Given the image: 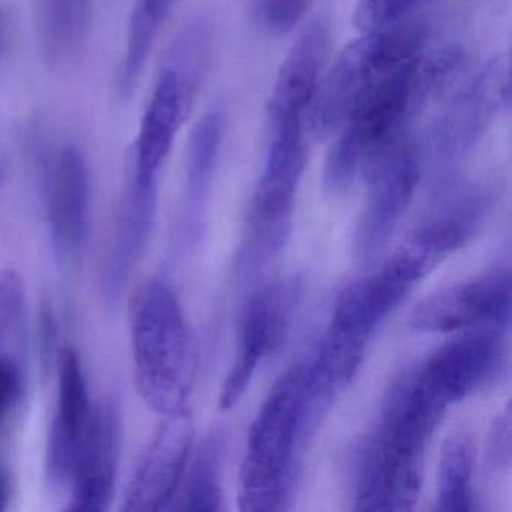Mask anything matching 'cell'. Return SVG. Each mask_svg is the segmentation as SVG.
Instances as JSON below:
<instances>
[{"label":"cell","instance_id":"6da1fadb","mask_svg":"<svg viewBox=\"0 0 512 512\" xmlns=\"http://www.w3.org/2000/svg\"><path fill=\"white\" fill-rule=\"evenodd\" d=\"M464 62L457 46L424 52L368 95L335 133L323 166L326 193H346L367 164L403 142L431 100L457 80Z\"/></svg>","mask_w":512,"mask_h":512},{"label":"cell","instance_id":"7a4b0ae2","mask_svg":"<svg viewBox=\"0 0 512 512\" xmlns=\"http://www.w3.org/2000/svg\"><path fill=\"white\" fill-rule=\"evenodd\" d=\"M446 407L418 370L394 383L379 427L359 451L356 511L413 509L424 479L425 451Z\"/></svg>","mask_w":512,"mask_h":512},{"label":"cell","instance_id":"3957f363","mask_svg":"<svg viewBox=\"0 0 512 512\" xmlns=\"http://www.w3.org/2000/svg\"><path fill=\"white\" fill-rule=\"evenodd\" d=\"M134 382L149 409L161 416L188 412L196 352L184 311L164 281L146 283L130 308Z\"/></svg>","mask_w":512,"mask_h":512},{"label":"cell","instance_id":"277c9868","mask_svg":"<svg viewBox=\"0 0 512 512\" xmlns=\"http://www.w3.org/2000/svg\"><path fill=\"white\" fill-rule=\"evenodd\" d=\"M428 35L427 23L415 19L364 32L323 73L305 127L317 139L335 136L368 95L425 52Z\"/></svg>","mask_w":512,"mask_h":512},{"label":"cell","instance_id":"5b68a950","mask_svg":"<svg viewBox=\"0 0 512 512\" xmlns=\"http://www.w3.org/2000/svg\"><path fill=\"white\" fill-rule=\"evenodd\" d=\"M307 379V367L287 371L251 424L239 479L242 511H278L292 493Z\"/></svg>","mask_w":512,"mask_h":512},{"label":"cell","instance_id":"8992f818","mask_svg":"<svg viewBox=\"0 0 512 512\" xmlns=\"http://www.w3.org/2000/svg\"><path fill=\"white\" fill-rule=\"evenodd\" d=\"M388 316V305L373 277L362 278L341 290L319 358L308 368L301 419L304 436L316 428L335 395L352 382L371 334Z\"/></svg>","mask_w":512,"mask_h":512},{"label":"cell","instance_id":"52a82bcc","mask_svg":"<svg viewBox=\"0 0 512 512\" xmlns=\"http://www.w3.org/2000/svg\"><path fill=\"white\" fill-rule=\"evenodd\" d=\"M368 193L353 236L358 262L370 263L385 250L406 215L419 181L415 148L404 139L362 170Z\"/></svg>","mask_w":512,"mask_h":512},{"label":"cell","instance_id":"ba28073f","mask_svg":"<svg viewBox=\"0 0 512 512\" xmlns=\"http://www.w3.org/2000/svg\"><path fill=\"white\" fill-rule=\"evenodd\" d=\"M305 130L271 137L262 178L251 200V236L263 250H280L289 235L296 193L307 166Z\"/></svg>","mask_w":512,"mask_h":512},{"label":"cell","instance_id":"9c48e42d","mask_svg":"<svg viewBox=\"0 0 512 512\" xmlns=\"http://www.w3.org/2000/svg\"><path fill=\"white\" fill-rule=\"evenodd\" d=\"M509 101V64L503 56H497L485 62L440 113L431 137L434 148L446 158L472 151L497 113L508 109Z\"/></svg>","mask_w":512,"mask_h":512},{"label":"cell","instance_id":"30bf717a","mask_svg":"<svg viewBox=\"0 0 512 512\" xmlns=\"http://www.w3.org/2000/svg\"><path fill=\"white\" fill-rule=\"evenodd\" d=\"M293 298L284 283L269 284L251 296L242 319L238 355L221 389V410L239 403L263 359L280 352L286 343Z\"/></svg>","mask_w":512,"mask_h":512},{"label":"cell","instance_id":"8fae6325","mask_svg":"<svg viewBox=\"0 0 512 512\" xmlns=\"http://www.w3.org/2000/svg\"><path fill=\"white\" fill-rule=\"evenodd\" d=\"M194 88L173 65L161 71L131 148L127 182L158 187L161 169L190 109Z\"/></svg>","mask_w":512,"mask_h":512},{"label":"cell","instance_id":"7c38bea8","mask_svg":"<svg viewBox=\"0 0 512 512\" xmlns=\"http://www.w3.org/2000/svg\"><path fill=\"white\" fill-rule=\"evenodd\" d=\"M331 31L323 20L311 23L287 53L266 107L269 137L305 130L308 110L325 73Z\"/></svg>","mask_w":512,"mask_h":512},{"label":"cell","instance_id":"4fadbf2b","mask_svg":"<svg viewBox=\"0 0 512 512\" xmlns=\"http://www.w3.org/2000/svg\"><path fill=\"white\" fill-rule=\"evenodd\" d=\"M511 316V275L497 271L454 284L425 298L410 317L416 331L454 332L503 325Z\"/></svg>","mask_w":512,"mask_h":512},{"label":"cell","instance_id":"5bb4252c","mask_svg":"<svg viewBox=\"0 0 512 512\" xmlns=\"http://www.w3.org/2000/svg\"><path fill=\"white\" fill-rule=\"evenodd\" d=\"M193 440L190 412L166 416L128 482L122 505L125 512H158L169 508L181 487Z\"/></svg>","mask_w":512,"mask_h":512},{"label":"cell","instance_id":"9a60e30c","mask_svg":"<svg viewBox=\"0 0 512 512\" xmlns=\"http://www.w3.org/2000/svg\"><path fill=\"white\" fill-rule=\"evenodd\" d=\"M506 364L499 332H467L437 349L419 368L422 380L445 401L458 403L496 380Z\"/></svg>","mask_w":512,"mask_h":512},{"label":"cell","instance_id":"2e32d148","mask_svg":"<svg viewBox=\"0 0 512 512\" xmlns=\"http://www.w3.org/2000/svg\"><path fill=\"white\" fill-rule=\"evenodd\" d=\"M121 430V415L115 403L107 401L92 410L71 476L70 511L104 512L109 509L118 478Z\"/></svg>","mask_w":512,"mask_h":512},{"label":"cell","instance_id":"e0dca14e","mask_svg":"<svg viewBox=\"0 0 512 512\" xmlns=\"http://www.w3.org/2000/svg\"><path fill=\"white\" fill-rule=\"evenodd\" d=\"M82 359L74 347L58 355V404L47 440V476L53 485L71 481L91 421Z\"/></svg>","mask_w":512,"mask_h":512},{"label":"cell","instance_id":"ac0fdd59","mask_svg":"<svg viewBox=\"0 0 512 512\" xmlns=\"http://www.w3.org/2000/svg\"><path fill=\"white\" fill-rule=\"evenodd\" d=\"M46 206L58 250H80L88 235L91 178L85 157L74 146L59 149L47 166Z\"/></svg>","mask_w":512,"mask_h":512},{"label":"cell","instance_id":"d6986e66","mask_svg":"<svg viewBox=\"0 0 512 512\" xmlns=\"http://www.w3.org/2000/svg\"><path fill=\"white\" fill-rule=\"evenodd\" d=\"M157 205L158 187H137L127 182L103 272V289L110 302L118 301L148 247Z\"/></svg>","mask_w":512,"mask_h":512},{"label":"cell","instance_id":"ffe728a7","mask_svg":"<svg viewBox=\"0 0 512 512\" xmlns=\"http://www.w3.org/2000/svg\"><path fill=\"white\" fill-rule=\"evenodd\" d=\"M467 226L443 220L419 227L392 254L383 272L406 289L427 277L443 260L466 244Z\"/></svg>","mask_w":512,"mask_h":512},{"label":"cell","instance_id":"44dd1931","mask_svg":"<svg viewBox=\"0 0 512 512\" xmlns=\"http://www.w3.org/2000/svg\"><path fill=\"white\" fill-rule=\"evenodd\" d=\"M473 469H475L473 439L466 431H454L449 434L440 452L437 511H473Z\"/></svg>","mask_w":512,"mask_h":512},{"label":"cell","instance_id":"7402d4cb","mask_svg":"<svg viewBox=\"0 0 512 512\" xmlns=\"http://www.w3.org/2000/svg\"><path fill=\"white\" fill-rule=\"evenodd\" d=\"M173 0H137L130 17L125 43L124 65L119 80L121 89L131 92L139 83L151 55L158 32L169 16Z\"/></svg>","mask_w":512,"mask_h":512},{"label":"cell","instance_id":"603a6c76","mask_svg":"<svg viewBox=\"0 0 512 512\" xmlns=\"http://www.w3.org/2000/svg\"><path fill=\"white\" fill-rule=\"evenodd\" d=\"M94 0H46L44 32L52 61L73 58L85 43L91 26Z\"/></svg>","mask_w":512,"mask_h":512},{"label":"cell","instance_id":"cb8c5ba5","mask_svg":"<svg viewBox=\"0 0 512 512\" xmlns=\"http://www.w3.org/2000/svg\"><path fill=\"white\" fill-rule=\"evenodd\" d=\"M224 439L220 433L209 434L196 452L187 487L182 497L185 511H220L223 503Z\"/></svg>","mask_w":512,"mask_h":512},{"label":"cell","instance_id":"d4e9b609","mask_svg":"<svg viewBox=\"0 0 512 512\" xmlns=\"http://www.w3.org/2000/svg\"><path fill=\"white\" fill-rule=\"evenodd\" d=\"M221 128L220 113H208L197 122L188 140L187 188L193 206H200L208 196L220 151Z\"/></svg>","mask_w":512,"mask_h":512},{"label":"cell","instance_id":"484cf974","mask_svg":"<svg viewBox=\"0 0 512 512\" xmlns=\"http://www.w3.org/2000/svg\"><path fill=\"white\" fill-rule=\"evenodd\" d=\"M427 2L430 0H358L353 23L362 34L379 31L410 19Z\"/></svg>","mask_w":512,"mask_h":512},{"label":"cell","instance_id":"4316f807","mask_svg":"<svg viewBox=\"0 0 512 512\" xmlns=\"http://www.w3.org/2000/svg\"><path fill=\"white\" fill-rule=\"evenodd\" d=\"M311 2L313 0H265L263 20L271 31L286 34L304 19Z\"/></svg>","mask_w":512,"mask_h":512},{"label":"cell","instance_id":"83f0119b","mask_svg":"<svg viewBox=\"0 0 512 512\" xmlns=\"http://www.w3.org/2000/svg\"><path fill=\"white\" fill-rule=\"evenodd\" d=\"M511 407L506 406L505 412L499 415V418L494 422L493 430H491L490 454L491 463L497 467H509L511 463Z\"/></svg>","mask_w":512,"mask_h":512},{"label":"cell","instance_id":"f1b7e54d","mask_svg":"<svg viewBox=\"0 0 512 512\" xmlns=\"http://www.w3.org/2000/svg\"><path fill=\"white\" fill-rule=\"evenodd\" d=\"M22 392V373L16 362L7 355H0V418H4Z\"/></svg>","mask_w":512,"mask_h":512},{"label":"cell","instance_id":"f546056e","mask_svg":"<svg viewBox=\"0 0 512 512\" xmlns=\"http://www.w3.org/2000/svg\"><path fill=\"white\" fill-rule=\"evenodd\" d=\"M11 497V485L5 473L0 470V512L8 508Z\"/></svg>","mask_w":512,"mask_h":512},{"label":"cell","instance_id":"4dcf8cb0","mask_svg":"<svg viewBox=\"0 0 512 512\" xmlns=\"http://www.w3.org/2000/svg\"><path fill=\"white\" fill-rule=\"evenodd\" d=\"M2 41H4V25H2V20H0V46H2Z\"/></svg>","mask_w":512,"mask_h":512}]
</instances>
